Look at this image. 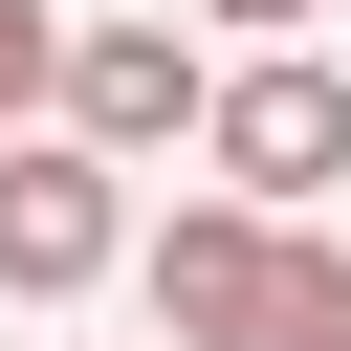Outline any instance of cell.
Masks as SVG:
<instances>
[{
    "mask_svg": "<svg viewBox=\"0 0 351 351\" xmlns=\"http://www.w3.org/2000/svg\"><path fill=\"white\" fill-rule=\"evenodd\" d=\"M197 88H219V66H197L176 22H66V88H44V110L132 176V154H197Z\"/></svg>",
    "mask_w": 351,
    "mask_h": 351,
    "instance_id": "3957f363",
    "label": "cell"
},
{
    "mask_svg": "<svg viewBox=\"0 0 351 351\" xmlns=\"http://www.w3.org/2000/svg\"><path fill=\"white\" fill-rule=\"evenodd\" d=\"M132 263V176L88 154V132H22L0 154V307H66V285H110Z\"/></svg>",
    "mask_w": 351,
    "mask_h": 351,
    "instance_id": "7a4b0ae2",
    "label": "cell"
},
{
    "mask_svg": "<svg viewBox=\"0 0 351 351\" xmlns=\"http://www.w3.org/2000/svg\"><path fill=\"white\" fill-rule=\"evenodd\" d=\"M241 351H351V241H285L263 263V329Z\"/></svg>",
    "mask_w": 351,
    "mask_h": 351,
    "instance_id": "5b68a950",
    "label": "cell"
},
{
    "mask_svg": "<svg viewBox=\"0 0 351 351\" xmlns=\"http://www.w3.org/2000/svg\"><path fill=\"white\" fill-rule=\"evenodd\" d=\"M132 263H154V329H176V351H241V329H263V263H285V219H263V197H197V219H154Z\"/></svg>",
    "mask_w": 351,
    "mask_h": 351,
    "instance_id": "277c9868",
    "label": "cell"
},
{
    "mask_svg": "<svg viewBox=\"0 0 351 351\" xmlns=\"http://www.w3.org/2000/svg\"><path fill=\"white\" fill-rule=\"evenodd\" d=\"M197 22H241V44H307V22H329V0H197Z\"/></svg>",
    "mask_w": 351,
    "mask_h": 351,
    "instance_id": "52a82bcc",
    "label": "cell"
},
{
    "mask_svg": "<svg viewBox=\"0 0 351 351\" xmlns=\"http://www.w3.org/2000/svg\"><path fill=\"white\" fill-rule=\"evenodd\" d=\"M44 88H66V22H44V0H0V132H22Z\"/></svg>",
    "mask_w": 351,
    "mask_h": 351,
    "instance_id": "8992f818",
    "label": "cell"
},
{
    "mask_svg": "<svg viewBox=\"0 0 351 351\" xmlns=\"http://www.w3.org/2000/svg\"><path fill=\"white\" fill-rule=\"evenodd\" d=\"M197 176H219V197H263V219H307V197L351 176V66H307V44H241V66L197 88Z\"/></svg>",
    "mask_w": 351,
    "mask_h": 351,
    "instance_id": "6da1fadb",
    "label": "cell"
}]
</instances>
